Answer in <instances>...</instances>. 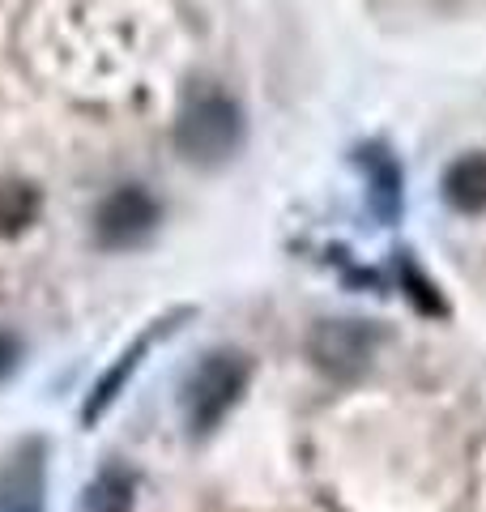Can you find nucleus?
<instances>
[{"instance_id":"f257e3e1","label":"nucleus","mask_w":486,"mask_h":512,"mask_svg":"<svg viewBox=\"0 0 486 512\" xmlns=\"http://www.w3.org/2000/svg\"><path fill=\"white\" fill-rule=\"evenodd\" d=\"M248 384H252V355H243L235 346L209 350V355L192 367V376L180 393L184 423L192 436L218 431L226 414L239 406V397L248 393Z\"/></svg>"},{"instance_id":"f03ea898","label":"nucleus","mask_w":486,"mask_h":512,"mask_svg":"<svg viewBox=\"0 0 486 512\" xmlns=\"http://www.w3.org/2000/svg\"><path fill=\"white\" fill-rule=\"evenodd\" d=\"M243 146V111L222 90L192 94L175 120V150L192 167H222Z\"/></svg>"},{"instance_id":"7ed1b4c3","label":"nucleus","mask_w":486,"mask_h":512,"mask_svg":"<svg viewBox=\"0 0 486 512\" xmlns=\"http://www.w3.org/2000/svg\"><path fill=\"white\" fill-rule=\"evenodd\" d=\"M384 346V329L376 320H363V316H329V320H316L312 333H307V359L329 380H363L371 372Z\"/></svg>"},{"instance_id":"20e7f679","label":"nucleus","mask_w":486,"mask_h":512,"mask_svg":"<svg viewBox=\"0 0 486 512\" xmlns=\"http://www.w3.org/2000/svg\"><path fill=\"white\" fill-rule=\"evenodd\" d=\"M158 218H162V210L150 192L141 184H124L111 192V197H103L99 214H94V239H99V248H107V252L141 248L145 239L158 231Z\"/></svg>"},{"instance_id":"39448f33","label":"nucleus","mask_w":486,"mask_h":512,"mask_svg":"<svg viewBox=\"0 0 486 512\" xmlns=\"http://www.w3.org/2000/svg\"><path fill=\"white\" fill-rule=\"evenodd\" d=\"M47 495V444L26 436L0 461V512H43Z\"/></svg>"},{"instance_id":"423d86ee","label":"nucleus","mask_w":486,"mask_h":512,"mask_svg":"<svg viewBox=\"0 0 486 512\" xmlns=\"http://www.w3.org/2000/svg\"><path fill=\"white\" fill-rule=\"evenodd\" d=\"M158 333H167V320H162L158 329L141 333V338H137L133 346H128L124 355H120L116 363H111V367H107V372H103L99 380H94V389H90V397H86V406H81V423H86V427H94V423H99L103 414L111 410V402H116V397L124 393V384L133 380V372L141 367V355H145V350L154 346V338H158Z\"/></svg>"},{"instance_id":"0eeeda50","label":"nucleus","mask_w":486,"mask_h":512,"mask_svg":"<svg viewBox=\"0 0 486 512\" xmlns=\"http://www.w3.org/2000/svg\"><path fill=\"white\" fill-rule=\"evenodd\" d=\"M440 192L457 214H482L486 210V154H461L444 171Z\"/></svg>"},{"instance_id":"6e6552de","label":"nucleus","mask_w":486,"mask_h":512,"mask_svg":"<svg viewBox=\"0 0 486 512\" xmlns=\"http://www.w3.org/2000/svg\"><path fill=\"white\" fill-rule=\"evenodd\" d=\"M363 154H367L363 167H367V180H371V210L380 214V222H393L401 214V171L380 146H371Z\"/></svg>"},{"instance_id":"1a4fd4ad","label":"nucleus","mask_w":486,"mask_h":512,"mask_svg":"<svg viewBox=\"0 0 486 512\" xmlns=\"http://www.w3.org/2000/svg\"><path fill=\"white\" fill-rule=\"evenodd\" d=\"M133 495H137L133 474L124 466H107L86 487V495H81V508L86 512H133Z\"/></svg>"},{"instance_id":"9d476101","label":"nucleus","mask_w":486,"mask_h":512,"mask_svg":"<svg viewBox=\"0 0 486 512\" xmlns=\"http://www.w3.org/2000/svg\"><path fill=\"white\" fill-rule=\"evenodd\" d=\"M39 218V192L26 180H0V239L22 235Z\"/></svg>"},{"instance_id":"9b49d317","label":"nucleus","mask_w":486,"mask_h":512,"mask_svg":"<svg viewBox=\"0 0 486 512\" xmlns=\"http://www.w3.org/2000/svg\"><path fill=\"white\" fill-rule=\"evenodd\" d=\"M405 286H410L405 295L418 303V312H427V316H444V312H448V308H444V299H440V291H435V286H431L423 274H418L414 265L405 269Z\"/></svg>"},{"instance_id":"f8f14e48","label":"nucleus","mask_w":486,"mask_h":512,"mask_svg":"<svg viewBox=\"0 0 486 512\" xmlns=\"http://www.w3.org/2000/svg\"><path fill=\"white\" fill-rule=\"evenodd\" d=\"M18 359H22V342L13 338L9 329H0V380L13 376V367H18Z\"/></svg>"}]
</instances>
